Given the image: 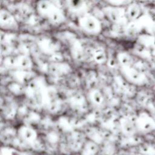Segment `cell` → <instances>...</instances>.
Segmentation results:
<instances>
[{
  "label": "cell",
  "instance_id": "6",
  "mask_svg": "<svg viewBox=\"0 0 155 155\" xmlns=\"http://www.w3.org/2000/svg\"><path fill=\"white\" fill-rule=\"evenodd\" d=\"M71 70L70 65L65 62H51L48 65V72L54 76H64L70 73Z\"/></svg>",
  "mask_w": 155,
  "mask_h": 155
},
{
  "label": "cell",
  "instance_id": "2",
  "mask_svg": "<svg viewBox=\"0 0 155 155\" xmlns=\"http://www.w3.org/2000/svg\"><path fill=\"white\" fill-rule=\"evenodd\" d=\"M78 24L84 32L88 35H97L102 30V25L100 20L88 12L78 16Z\"/></svg>",
  "mask_w": 155,
  "mask_h": 155
},
{
  "label": "cell",
  "instance_id": "9",
  "mask_svg": "<svg viewBox=\"0 0 155 155\" xmlns=\"http://www.w3.org/2000/svg\"><path fill=\"white\" fill-rule=\"evenodd\" d=\"M66 5L68 10L72 13L78 14L79 16L87 13V5L84 1H68Z\"/></svg>",
  "mask_w": 155,
  "mask_h": 155
},
{
  "label": "cell",
  "instance_id": "13",
  "mask_svg": "<svg viewBox=\"0 0 155 155\" xmlns=\"http://www.w3.org/2000/svg\"><path fill=\"white\" fill-rule=\"evenodd\" d=\"M97 151V146L92 142H88L83 151V155H96Z\"/></svg>",
  "mask_w": 155,
  "mask_h": 155
},
{
  "label": "cell",
  "instance_id": "5",
  "mask_svg": "<svg viewBox=\"0 0 155 155\" xmlns=\"http://www.w3.org/2000/svg\"><path fill=\"white\" fill-rule=\"evenodd\" d=\"M0 26L2 29L10 30H18L19 28L15 16L5 8H2L0 11Z\"/></svg>",
  "mask_w": 155,
  "mask_h": 155
},
{
  "label": "cell",
  "instance_id": "3",
  "mask_svg": "<svg viewBox=\"0 0 155 155\" xmlns=\"http://www.w3.org/2000/svg\"><path fill=\"white\" fill-rule=\"evenodd\" d=\"M5 64L15 70L30 71L33 64L31 58L27 55L20 54L15 57H9L4 61Z\"/></svg>",
  "mask_w": 155,
  "mask_h": 155
},
{
  "label": "cell",
  "instance_id": "11",
  "mask_svg": "<svg viewBox=\"0 0 155 155\" xmlns=\"http://www.w3.org/2000/svg\"><path fill=\"white\" fill-rule=\"evenodd\" d=\"M91 56L93 61L97 64H103L107 61V53L105 50L100 47L92 50Z\"/></svg>",
  "mask_w": 155,
  "mask_h": 155
},
{
  "label": "cell",
  "instance_id": "12",
  "mask_svg": "<svg viewBox=\"0 0 155 155\" xmlns=\"http://www.w3.org/2000/svg\"><path fill=\"white\" fill-rule=\"evenodd\" d=\"M70 51L72 57L78 61L82 60L84 58L85 52L82 44L78 40L73 41L71 44Z\"/></svg>",
  "mask_w": 155,
  "mask_h": 155
},
{
  "label": "cell",
  "instance_id": "7",
  "mask_svg": "<svg viewBox=\"0 0 155 155\" xmlns=\"http://www.w3.org/2000/svg\"><path fill=\"white\" fill-rule=\"evenodd\" d=\"M18 135L23 141L31 143L34 142L38 137L36 130L28 125H22L18 130Z\"/></svg>",
  "mask_w": 155,
  "mask_h": 155
},
{
  "label": "cell",
  "instance_id": "4",
  "mask_svg": "<svg viewBox=\"0 0 155 155\" xmlns=\"http://www.w3.org/2000/svg\"><path fill=\"white\" fill-rule=\"evenodd\" d=\"M102 12L107 18L112 23L120 24L123 22L125 17V10L117 5H108L102 8Z\"/></svg>",
  "mask_w": 155,
  "mask_h": 155
},
{
  "label": "cell",
  "instance_id": "14",
  "mask_svg": "<svg viewBox=\"0 0 155 155\" xmlns=\"http://www.w3.org/2000/svg\"><path fill=\"white\" fill-rule=\"evenodd\" d=\"M1 155H21L16 150L12 148H4L2 149Z\"/></svg>",
  "mask_w": 155,
  "mask_h": 155
},
{
  "label": "cell",
  "instance_id": "1",
  "mask_svg": "<svg viewBox=\"0 0 155 155\" xmlns=\"http://www.w3.org/2000/svg\"><path fill=\"white\" fill-rule=\"evenodd\" d=\"M38 14L53 25H60L66 21L64 11L50 1H39L36 5Z\"/></svg>",
  "mask_w": 155,
  "mask_h": 155
},
{
  "label": "cell",
  "instance_id": "10",
  "mask_svg": "<svg viewBox=\"0 0 155 155\" xmlns=\"http://www.w3.org/2000/svg\"><path fill=\"white\" fill-rule=\"evenodd\" d=\"M11 73H12V75L15 80L18 83L30 82L32 80L34 79V77H35V72L31 71V70H15Z\"/></svg>",
  "mask_w": 155,
  "mask_h": 155
},
{
  "label": "cell",
  "instance_id": "8",
  "mask_svg": "<svg viewBox=\"0 0 155 155\" xmlns=\"http://www.w3.org/2000/svg\"><path fill=\"white\" fill-rule=\"evenodd\" d=\"M89 102L95 107H102L105 102V97L101 91L96 88H91L87 93Z\"/></svg>",
  "mask_w": 155,
  "mask_h": 155
}]
</instances>
